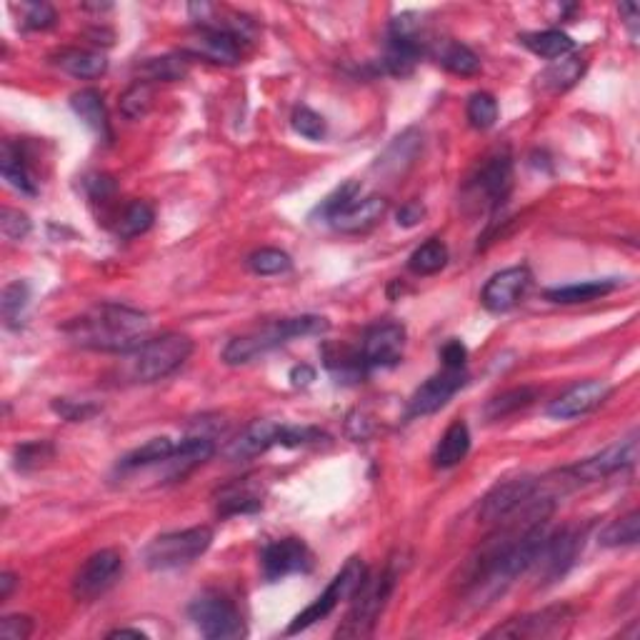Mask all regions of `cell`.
<instances>
[{
  "instance_id": "1",
  "label": "cell",
  "mask_w": 640,
  "mask_h": 640,
  "mask_svg": "<svg viewBox=\"0 0 640 640\" xmlns=\"http://www.w3.org/2000/svg\"><path fill=\"white\" fill-rule=\"evenodd\" d=\"M60 330L78 348L128 355L148 340L150 318L130 305L98 303L70 318Z\"/></svg>"
},
{
  "instance_id": "2",
  "label": "cell",
  "mask_w": 640,
  "mask_h": 640,
  "mask_svg": "<svg viewBox=\"0 0 640 640\" xmlns=\"http://www.w3.org/2000/svg\"><path fill=\"white\" fill-rule=\"evenodd\" d=\"M330 328L328 318L323 315H295V318L273 320L253 333L238 335L223 348V360L228 365L253 363L255 358H263L270 350L290 343L295 338H308V335H320Z\"/></svg>"
},
{
  "instance_id": "3",
  "label": "cell",
  "mask_w": 640,
  "mask_h": 640,
  "mask_svg": "<svg viewBox=\"0 0 640 640\" xmlns=\"http://www.w3.org/2000/svg\"><path fill=\"white\" fill-rule=\"evenodd\" d=\"M193 353V340L180 333H165L145 340L140 348L128 353L125 375L133 383H158L173 375Z\"/></svg>"
},
{
  "instance_id": "4",
  "label": "cell",
  "mask_w": 640,
  "mask_h": 640,
  "mask_svg": "<svg viewBox=\"0 0 640 640\" xmlns=\"http://www.w3.org/2000/svg\"><path fill=\"white\" fill-rule=\"evenodd\" d=\"M395 583H398V568H395V563H388L375 575L365 573L363 583L353 593V608L345 615L343 625L335 630V635L338 638H365V635L373 633L380 613H383L390 595H393Z\"/></svg>"
},
{
  "instance_id": "5",
  "label": "cell",
  "mask_w": 640,
  "mask_h": 640,
  "mask_svg": "<svg viewBox=\"0 0 640 640\" xmlns=\"http://www.w3.org/2000/svg\"><path fill=\"white\" fill-rule=\"evenodd\" d=\"M213 543V530L208 525H195L185 530H170V533L155 535L143 548V563L150 570H175L185 568L198 560Z\"/></svg>"
},
{
  "instance_id": "6",
  "label": "cell",
  "mask_w": 640,
  "mask_h": 640,
  "mask_svg": "<svg viewBox=\"0 0 640 640\" xmlns=\"http://www.w3.org/2000/svg\"><path fill=\"white\" fill-rule=\"evenodd\" d=\"M513 188V160L508 150H498L475 170L463 188V203L468 210H495L505 203Z\"/></svg>"
},
{
  "instance_id": "7",
  "label": "cell",
  "mask_w": 640,
  "mask_h": 640,
  "mask_svg": "<svg viewBox=\"0 0 640 640\" xmlns=\"http://www.w3.org/2000/svg\"><path fill=\"white\" fill-rule=\"evenodd\" d=\"M188 615L200 635L210 640H235L245 635V620L238 605L218 590H205L195 595L188 605Z\"/></svg>"
},
{
  "instance_id": "8",
  "label": "cell",
  "mask_w": 640,
  "mask_h": 640,
  "mask_svg": "<svg viewBox=\"0 0 640 640\" xmlns=\"http://www.w3.org/2000/svg\"><path fill=\"white\" fill-rule=\"evenodd\" d=\"M365 565L360 558H350L348 563L340 568V573L335 575L333 580L328 583V588L323 590V593L318 595V598L313 600V603L308 605V608L303 610V613H298L293 618V623L288 625V635H295L300 633V630L310 628L313 623H318V620L328 618L330 613H333L335 608H338L340 600H348L353 598V593L358 590V585L363 583L365 578Z\"/></svg>"
},
{
  "instance_id": "9",
  "label": "cell",
  "mask_w": 640,
  "mask_h": 640,
  "mask_svg": "<svg viewBox=\"0 0 640 640\" xmlns=\"http://www.w3.org/2000/svg\"><path fill=\"white\" fill-rule=\"evenodd\" d=\"M573 623V608L570 605H550V608L525 613L520 618H510L508 623L490 630L485 638H513V640H545L560 638L568 633Z\"/></svg>"
},
{
  "instance_id": "10",
  "label": "cell",
  "mask_w": 640,
  "mask_h": 640,
  "mask_svg": "<svg viewBox=\"0 0 640 640\" xmlns=\"http://www.w3.org/2000/svg\"><path fill=\"white\" fill-rule=\"evenodd\" d=\"M580 548H583V533H578L570 525L545 535L543 545H540L538 555L530 565V570L535 568V573H538V585H550L563 578L575 565Z\"/></svg>"
},
{
  "instance_id": "11",
  "label": "cell",
  "mask_w": 640,
  "mask_h": 640,
  "mask_svg": "<svg viewBox=\"0 0 640 640\" xmlns=\"http://www.w3.org/2000/svg\"><path fill=\"white\" fill-rule=\"evenodd\" d=\"M120 573H123V555L113 548L98 550L75 573L73 598L80 600V603H90V600L100 598L118 583Z\"/></svg>"
},
{
  "instance_id": "12",
  "label": "cell",
  "mask_w": 640,
  "mask_h": 640,
  "mask_svg": "<svg viewBox=\"0 0 640 640\" xmlns=\"http://www.w3.org/2000/svg\"><path fill=\"white\" fill-rule=\"evenodd\" d=\"M540 490V478L520 475V478H508L503 483L493 485L490 493L480 500V520L483 523H503L510 515L518 513L530 498H535Z\"/></svg>"
},
{
  "instance_id": "13",
  "label": "cell",
  "mask_w": 640,
  "mask_h": 640,
  "mask_svg": "<svg viewBox=\"0 0 640 640\" xmlns=\"http://www.w3.org/2000/svg\"><path fill=\"white\" fill-rule=\"evenodd\" d=\"M405 348V325L395 320H383L365 330L363 343H360V360L365 370L393 368L400 363Z\"/></svg>"
},
{
  "instance_id": "14",
  "label": "cell",
  "mask_w": 640,
  "mask_h": 640,
  "mask_svg": "<svg viewBox=\"0 0 640 640\" xmlns=\"http://www.w3.org/2000/svg\"><path fill=\"white\" fill-rule=\"evenodd\" d=\"M635 460H638V433H630L628 438L618 440L600 453L585 458L583 463L568 468V473L573 483H593V480H603L618 470L633 468Z\"/></svg>"
},
{
  "instance_id": "15",
  "label": "cell",
  "mask_w": 640,
  "mask_h": 640,
  "mask_svg": "<svg viewBox=\"0 0 640 640\" xmlns=\"http://www.w3.org/2000/svg\"><path fill=\"white\" fill-rule=\"evenodd\" d=\"M310 568H313V553L300 538L273 540L260 555V570L268 583H278L295 573H308Z\"/></svg>"
},
{
  "instance_id": "16",
  "label": "cell",
  "mask_w": 640,
  "mask_h": 640,
  "mask_svg": "<svg viewBox=\"0 0 640 640\" xmlns=\"http://www.w3.org/2000/svg\"><path fill=\"white\" fill-rule=\"evenodd\" d=\"M468 383L465 368H443L440 373L430 375L423 385L415 388L408 400V418H420L443 408L463 385Z\"/></svg>"
},
{
  "instance_id": "17",
  "label": "cell",
  "mask_w": 640,
  "mask_h": 640,
  "mask_svg": "<svg viewBox=\"0 0 640 640\" xmlns=\"http://www.w3.org/2000/svg\"><path fill=\"white\" fill-rule=\"evenodd\" d=\"M530 270L525 265H515V268H505L495 273L493 278L485 283L483 293H480V303L490 313H508L515 305L523 300V295L530 288Z\"/></svg>"
},
{
  "instance_id": "18",
  "label": "cell",
  "mask_w": 640,
  "mask_h": 640,
  "mask_svg": "<svg viewBox=\"0 0 640 640\" xmlns=\"http://www.w3.org/2000/svg\"><path fill=\"white\" fill-rule=\"evenodd\" d=\"M610 393H613V388L605 380H583V383L573 385L563 395H558L548 405V415L555 420L580 418V415L600 408L610 398Z\"/></svg>"
},
{
  "instance_id": "19",
  "label": "cell",
  "mask_w": 640,
  "mask_h": 640,
  "mask_svg": "<svg viewBox=\"0 0 640 640\" xmlns=\"http://www.w3.org/2000/svg\"><path fill=\"white\" fill-rule=\"evenodd\" d=\"M193 58H203L215 65H235L240 60V38H235L228 30L200 25L198 33L185 45Z\"/></svg>"
},
{
  "instance_id": "20",
  "label": "cell",
  "mask_w": 640,
  "mask_h": 640,
  "mask_svg": "<svg viewBox=\"0 0 640 640\" xmlns=\"http://www.w3.org/2000/svg\"><path fill=\"white\" fill-rule=\"evenodd\" d=\"M213 453V440L205 438V435H193V438H185L183 443L175 445L173 453H170L163 463L155 465V468L163 470V478L168 480V483H173V480H183L185 475L193 473L198 465H203L205 460L213 458Z\"/></svg>"
},
{
  "instance_id": "21",
  "label": "cell",
  "mask_w": 640,
  "mask_h": 640,
  "mask_svg": "<svg viewBox=\"0 0 640 640\" xmlns=\"http://www.w3.org/2000/svg\"><path fill=\"white\" fill-rule=\"evenodd\" d=\"M280 433H283V425L275 423V420H253L238 438L230 440L225 455L230 460H248L255 455H263L265 450L280 443Z\"/></svg>"
},
{
  "instance_id": "22",
  "label": "cell",
  "mask_w": 640,
  "mask_h": 640,
  "mask_svg": "<svg viewBox=\"0 0 640 640\" xmlns=\"http://www.w3.org/2000/svg\"><path fill=\"white\" fill-rule=\"evenodd\" d=\"M385 213H388V200L380 198V195H365V198H355L348 208L340 210L328 223L340 233H365L378 220H383Z\"/></svg>"
},
{
  "instance_id": "23",
  "label": "cell",
  "mask_w": 640,
  "mask_h": 640,
  "mask_svg": "<svg viewBox=\"0 0 640 640\" xmlns=\"http://www.w3.org/2000/svg\"><path fill=\"white\" fill-rule=\"evenodd\" d=\"M70 108L75 110L80 120L93 130L98 138H103L105 143L113 140V130H110V118L108 110H105V100L103 93L95 88H83L78 93L70 95Z\"/></svg>"
},
{
  "instance_id": "24",
  "label": "cell",
  "mask_w": 640,
  "mask_h": 640,
  "mask_svg": "<svg viewBox=\"0 0 640 640\" xmlns=\"http://www.w3.org/2000/svg\"><path fill=\"white\" fill-rule=\"evenodd\" d=\"M618 285L620 283L615 278L583 280V283H570V285H558V288H548L545 290V298H548L550 303H558V305L590 303V300L605 298L608 293H613Z\"/></svg>"
},
{
  "instance_id": "25",
  "label": "cell",
  "mask_w": 640,
  "mask_h": 640,
  "mask_svg": "<svg viewBox=\"0 0 640 640\" xmlns=\"http://www.w3.org/2000/svg\"><path fill=\"white\" fill-rule=\"evenodd\" d=\"M0 173L3 180L23 195H35L38 193V185H35L33 173L28 170L23 153H20L18 145L13 140H5L3 150H0Z\"/></svg>"
},
{
  "instance_id": "26",
  "label": "cell",
  "mask_w": 640,
  "mask_h": 640,
  "mask_svg": "<svg viewBox=\"0 0 640 640\" xmlns=\"http://www.w3.org/2000/svg\"><path fill=\"white\" fill-rule=\"evenodd\" d=\"M55 65L60 70H65L68 75L80 80H93L108 70V60L103 53H95V50H80V48H68L60 50L55 55Z\"/></svg>"
},
{
  "instance_id": "27",
  "label": "cell",
  "mask_w": 640,
  "mask_h": 640,
  "mask_svg": "<svg viewBox=\"0 0 640 640\" xmlns=\"http://www.w3.org/2000/svg\"><path fill=\"white\" fill-rule=\"evenodd\" d=\"M470 450V430L463 420H455L448 425V430L443 433V438L438 440L433 453V463L438 468H455L458 463H463L465 455Z\"/></svg>"
},
{
  "instance_id": "28",
  "label": "cell",
  "mask_w": 640,
  "mask_h": 640,
  "mask_svg": "<svg viewBox=\"0 0 640 640\" xmlns=\"http://www.w3.org/2000/svg\"><path fill=\"white\" fill-rule=\"evenodd\" d=\"M175 450V443L165 435L160 438H150L148 443L138 445L135 450H130L128 455H123L118 463L120 473H133V470H143V468H155V465L163 463L170 453Z\"/></svg>"
},
{
  "instance_id": "29",
  "label": "cell",
  "mask_w": 640,
  "mask_h": 640,
  "mask_svg": "<svg viewBox=\"0 0 640 640\" xmlns=\"http://www.w3.org/2000/svg\"><path fill=\"white\" fill-rule=\"evenodd\" d=\"M420 145H423V140H420L418 130H405L403 135H398V138L393 140V145H390L388 150H385L383 155L378 158V165L375 168L383 170V173H403L405 165L413 163V158L418 155Z\"/></svg>"
},
{
  "instance_id": "30",
  "label": "cell",
  "mask_w": 640,
  "mask_h": 640,
  "mask_svg": "<svg viewBox=\"0 0 640 640\" xmlns=\"http://www.w3.org/2000/svg\"><path fill=\"white\" fill-rule=\"evenodd\" d=\"M585 70V60L578 55H570V58H558L553 60V65L543 70L538 75V83L543 85L548 93H563V90L573 88L575 80H580Z\"/></svg>"
},
{
  "instance_id": "31",
  "label": "cell",
  "mask_w": 640,
  "mask_h": 640,
  "mask_svg": "<svg viewBox=\"0 0 640 640\" xmlns=\"http://www.w3.org/2000/svg\"><path fill=\"white\" fill-rule=\"evenodd\" d=\"M520 43L530 50V53L540 55L545 60H558L573 50V40L563 33V30H538V33L520 35Z\"/></svg>"
},
{
  "instance_id": "32",
  "label": "cell",
  "mask_w": 640,
  "mask_h": 640,
  "mask_svg": "<svg viewBox=\"0 0 640 640\" xmlns=\"http://www.w3.org/2000/svg\"><path fill=\"white\" fill-rule=\"evenodd\" d=\"M138 75L143 83H173L188 75V60L183 55H160L148 58L138 65Z\"/></svg>"
},
{
  "instance_id": "33",
  "label": "cell",
  "mask_w": 640,
  "mask_h": 640,
  "mask_svg": "<svg viewBox=\"0 0 640 640\" xmlns=\"http://www.w3.org/2000/svg\"><path fill=\"white\" fill-rule=\"evenodd\" d=\"M435 60L453 75H475L480 70V60L468 45L455 43V40H443L435 50Z\"/></svg>"
},
{
  "instance_id": "34",
  "label": "cell",
  "mask_w": 640,
  "mask_h": 640,
  "mask_svg": "<svg viewBox=\"0 0 640 640\" xmlns=\"http://www.w3.org/2000/svg\"><path fill=\"white\" fill-rule=\"evenodd\" d=\"M448 265V245L440 238H428L410 253L408 268L415 275H435Z\"/></svg>"
},
{
  "instance_id": "35",
  "label": "cell",
  "mask_w": 640,
  "mask_h": 640,
  "mask_svg": "<svg viewBox=\"0 0 640 640\" xmlns=\"http://www.w3.org/2000/svg\"><path fill=\"white\" fill-rule=\"evenodd\" d=\"M535 388H528V385H523V388H513V390H505V393L495 395V398H490L488 403H485L483 413L488 420H503L508 418V415L518 413V410L528 408L530 403L535 400Z\"/></svg>"
},
{
  "instance_id": "36",
  "label": "cell",
  "mask_w": 640,
  "mask_h": 640,
  "mask_svg": "<svg viewBox=\"0 0 640 640\" xmlns=\"http://www.w3.org/2000/svg\"><path fill=\"white\" fill-rule=\"evenodd\" d=\"M600 545L605 548H620V545H635L640 540V513L630 510V513L620 515V518L610 520L605 530L600 533Z\"/></svg>"
},
{
  "instance_id": "37",
  "label": "cell",
  "mask_w": 640,
  "mask_h": 640,
  "mask_svg": "<svg viewBox=\"0 0 640 640\" xmlns=\"http://www.w3.org/2000/svg\"><path fill=\"white\" fill-rule=\"evenodd\" d=\"M155 220L153 205L145 203V200H133V203L125 205L123 213L118 215V223H115V233L120 238H135V235H143L145 230H150Z\"/></svg>"
},
{
  "instance_id": "38",
  "label": "cell",
  "mask_w": 640,
  "mask_h": 640,
  "mask_svg": "<svg viewBox=\"0 0 640 640\" xmlns=\"http://www.w3.org/2000/svg\"><path fill=\"white\" fill-rule=\"evenodd\" d=\"M465 113H468L470 125H473L475 130H488L493 128L495 120H498V100L490 93H485V90H478V93H473L468 98Z\"/></svg>"
},
{
  "instance_id": "39",
  "label": "cell",
  "mask_w": 640,
  "mask_h": 640,
  "mask_svg": "<svg viewBox=\"0 0 640 640\" xmlns=\"http://www.w3.org/2000/svg\"><path fill=\"white\" fill-rule=\"evenodd\" d=\"M293 260L285 250L278 248H260L255 253L248 255V268L253 270L255 275H280L288 273Z\"/></svg>"
},
{
  "instance_id": "40",
  "label": "cell",
  "mask_w": 640,
  "mask_h": 640,
  "mask_svg": "<svg viewBox=\"0 0 640 640\" xmlns=\"http://www.w3.org/2000/svg\"><path fill=\"white\" fill-rule=\"evenodd\" d=\"M355 198H360V183L358 180H348V183L338 185L330 195H325V200H320V205L315 208V218L330 220L340 213L343 208H348Z\"/></svg>"
},
{
  "instance_id": "41",
  "label": "cell",
  "mask_w": 640,
  "mask_h": 640,
  "mask_svg": "<svg viewBox=\"0 0 640 640\" xmlns=\"http://www.w3.org/2000/svg\"><path fill=\"white\" fill-rule=\"evenodd\" d=\"M150 105H153V88H150V83H143V80L133 83L120 95V113L128 120L143 118L150 110Z\"/></svg>"
},
{
  "instance_id": "42",
  "label": "cell",
  "mask_w": 640,
  "mask_h": 640,
  "mask_svg": "<svg viewBox=\"0 0 640 640\" xmlns=\"http://www.w3.org/2000/svg\"><path fill=\"white\" fill-rule=\"evenodd\" d=\"M30 303V285L25 280H15V283L5 285L3 295H0V310H3L5 323L13 325L15 320L23 315V310Z\"/></svg>"
},
{
  "instance_id": "43",
  "label": "cell",
  "mask_w": 640,
  "mask_h": 640,
  "mask_svg": "<svg viewBox=\"0 0 640 640\" xmlns=\"http://www.w3.org/2000/svg\"><path fill=\"white\" fill-rule=\"evenodd\" d=\"M55 455L53 443L48 440H28V443L15 448V468L18 470H35L48 463Z\"/></svg>"
},
{
  "instance_id": "44",
  "label": "cell",
  "mask_w": 640,
  "mask_h": 640,
  "mask_svg": "<svg viewBox=\"0 0 640 640\" xmlns=\"http://www.w3.org/2000/svg\"><path fill=\"white\" fill-rule=\"evenodd\" d=\"M263 500L260 495L250 493V490H240V488H228L223 493L218 503V513L220 515H238V513H253V510H260Z\"/></svg>"
},
{
  "instance_id": "45",
  "label": "cell",
  "mask_w": 640,
  "mask_h": 640,
  "mask_svg": "<svg viewBox=\"0 0 640 640\" xmlns=\"http://www.w3.org/2000/svg\"><path fill=\"white\" fill-rule=\"evenodd\" d=\"M293 130L298 135H303V138L308 140H323L325 138V120L323 115H318L315 110H310L308 105H298V108L293 110Z\"/></svg>"
},
{
  "instance_id": "46",
  "label": "cell",
  "mask_w": 640,
  "mask_h": 640,
  "mask_svg": "<svg viewBox=\"0 0 640 640\" xmlns=\"http://www.w3.org/2000/svg\"><path fill=\"white\" fill-rule=\"evenodd\" d=\"M23 10V28L28 30H48L53 28L55 20H58L53 5L48 3H25Z\"/></svg>"
},
{
  "instance_id": "47",
  "label": "cell",
  "mask_w": 640,
  "mask_h": 640,
  "mask_svg": "<svg viewBox=\"0 0 640 640\" xmlns=\"http://www.w3.org/2000/svg\"><path fill=\"white\" fill-rule=\"evenodd\" d=\"M0 230L8 240H23L30 233V218L15 208H3L0 213Z\"/></svg>"
},
{
  "instance_id": "48",
  "label": "cell",
  "mask_w": 640,
  "mask_h": 640,
  "mask_svg": "<svg viewBox=\"0 0 640 640\" xmlns=\"http://www.w3.org/2000/svg\"><path fill=\"white\" fill-rule=\"evenodd\" d=\"M35 623L30 615H5L3 620H0V638L5 640H25L30 638V633H33Z\"/></svg>"
},
{
  "instance_id": "49",
  "label": "cell",
  "mask_w": 640,
  "mask_h": 640,
  "mask_svg": "<svg viewBox=\"0 0 640 640\" xmlns=\"http://www.w3.org/2000/svg\"><path fill=\"white\" fill-rule=\"evenodd\" d=\"M53 410L65 420H73V423H80V420H88L98 413V405L93 403H78V400H68V398H58L53 400Z\"/></svg>"
},
{
  "instance_id": "50",
  "label": "cell",
  "mask_w": 640,
  "mask_h": 640,
  "mask_svg": "<svg viewBox=\"0 0 640 640\" xmlns=\"http://www.w3.org/2000/svg\"><path fill=\"white\" fill-rule=\"evenodd\" d=\"M440 358H443L445 368H465V358H468V348L460 340H448L440 348Z\"/></svg>"
},
{
  "instance_id": "51",
  "label": "cell",
  "mask_w": 640,
  "mask_h": 640,
  "mask_svg": "<svg viewBox=\"0 0 640 640\" xmlns=\"http://www.w3.org/2000/svg\"><path fill=\"white\" fill-rule=\"evenodd\" d=\"M423 218H425V208L420 203H415V200L400 205L398 213H395V220H398V225H403V228H413V225H418Z\"/></svg>"
},
{
  "instance_id": "52",
  "label": "cell",
  "mask_w": 640,
  "mask_h": 640,
  "mask_svg": "<svg viewBox=\"0 0 640 640\" xmlns=\"http://www.w3.org/2000/svg\"><path fill=\"white\" fill-rule=\"evenodd\" d=\"M315 380V370L310 368V365H295L293 370H290V383L295 385V388H305V385H310Z\"/></svg>"
},
{
  "instance_id": "53",
  "label": "cell",
  "mask_w": 640,
  "mask_h": 640,
  "mask_svg": "<svg viewBox=\"0 0 640 640\" xmlns=\"http://www.w3.org/2000/svg\"><path fill=\"white\" fill-rule=\"evenodd\" d=\"M15 585H18V578H15L13 573H3V575H0V603L10 598V593H13V590H15Z\"/></svg>"
},
{
  "instance_id": "54",
  "label": "cell",
  "mask_w": 640,
  "mask_h": 640,
  "mask_svg": "<svg viewBox=\"0 0 640 640\" xmlns=\"http://www.w3.org/2000/svg\"><path fill=\"white\" fill-rule=\"evenodd\" d=\"M108 638H138V640H143V638H148V635L143 633V630H133V628H118V630H110L108 633Z\"/></svg>"
}]
</instances>
